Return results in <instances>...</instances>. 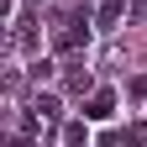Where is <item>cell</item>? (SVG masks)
Here are the masks:
<instances>
[{"mask_svg": "<svg viewBox=\"0 0 147 147\" xmlns=\"http://www.w3.org/2000/svg\"><path fill=\"white\" fill-rule=\"evenodd\" d=\"M53 42H58L63 53H79V47H89V16L79 11V16H74V21H68L58 37H53Z\"/></svg>", "mask_w": 147, "mask_h": 147, "instance_id": "cell-1", "label": "cell"}, {"mask_svg": "<svg viewBox=\"0 0 147 147\" xmlns=\"http://www.w3.org/2000/svg\"><path fill=\"white\" fill-rule=\"evenodd\" d=\"M110 116H116V95L110 89H95L89 105H84V121H110Z\"/></svg>", "mask_w": 147, "mask_h": 147, "instance_id": "cell-2", "label": "cell"}, {"mask_svg": "<svg viewBox=\"0 0 147 147\" xmlns=\"http://www.w3.org/2000/svg\"><path fill=\"white\" fill-rule=\"evenodd\" d=\"M121 5H126V0H105V5H100V26H116V16H121Z\"/></svg>", "mask_w": 147, "mask_h": 147, "instance_id": "cell-3", "label": "cell"}, {"mask_svg": "<svg viewBox=\"0 0 147 147\" xmlns=\"http://www.w3.org/2000/svg\"><path fill=\"white\" fill-rule=\"evenodd\" d=\"M53 116H58V100L42 95V100H37V121H53Z\"/></svg>", "mask_w": 147, "mask_h": 147, "instance_id": "cell-4", "label": "cell"}, {"mask_svg": "<svg viewBox=\"0 0 147 147\" xmlns=\"http://www.w3.org/2000/svg\"><path fill=\"white\" fill-rule=\"evenodd\" d=\"M126 142H131V147H142V142H147V126L137 121V126H131V131H126Z\"/></svg>", "mask_w": 147, "mask_h": 147, "instance_id": "cell-5", "label": "cell"}, {"mask_svg": "<svg viewBox=\"0 0 147 147\" xmlns=\"http://www.w3.org/2000/svg\"><path fill=\"white\" fill-rule=\"evenodd\" d=\"M95 147H116V137H100V142H95Z\"/></svg>", "mask_w": 147, "mask_h": 147, "instance_id": "cell-6", "label": "cell"}, {"mask_svg": "<svg viewBox=\"0 0 147 147\" xmlns=\"http://www.w3.org/2000/svg\"><path fill=\"white\" fill-rule=\"evenodd\" d=\"M137 11H147V0H137Z\"/></svg>", "mask_w": 147, "mask_h": 147, "instance_id": "cell-7", "label": "cell"}, {"mask_svg": "<svg viewBox=\"0 0 147 147\" xmlns=\"http://www.w3.org/2000/svg\"><path fill=\"white\" fill-rule=\"evenodd\" d=\"M11 147H32V142H11Z\"/></svg>", "mask_w": 147, "mask_h": 147, "instance_id": "cell-8", "label": "cell"}]
</instances>
